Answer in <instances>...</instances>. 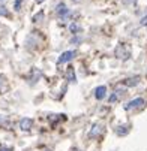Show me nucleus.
Segmentation results:
<instances>
[{
	"label": "nucleus",
	"instance_id": "1",
	"mask_svg": "<svg viewBox=\"0 0 147 151\" xmlns=\"http://www.w3.org/2000/svg\"><path fill=\"white\" fill-rule=\"evenodd\" d=\"M116 57L120 58V60H128L131 57V48L126 44H120L116 48Z\"/></svg>",
	"mask_w": 147,
	"mask_h": 151
},
{
	"label": "nucleus",
	"instance_id": "2",
	"mask_svg": "<svg viewBox=\"0 0 147 151\" xmlns=\"http://www.w3.org/2000/svg\"><path fill=\"white\" fill-rule=\"evenodd\" d=\"M146 106V100L143 97H137L134 100H131L128 105H125V109L126 111H135V109H143Z\"/></svg>",
	"mask_w": 147,
	"mask_h": 151
},
{
	"label": "nucleus",
	"instance_id": "3",
	"mask_svg": "<svg viewBox=\"0 0 147 151\" xmlns=\"http://www.w3.org/2000/svg\"><path fill=\"white\" fill-rule=\"evenodd\" d=\"M74 57H75V51H65V52H63V54L59 57V60H57V64L68 63V61H71Z\"/></svg>",
	"mask_w": 147,
	"mask_h": 151
},
{
	"label": "nucleus",
	"instance_id": "4",
	"mask_svg": "<svg viewBox=\"0 0 147 151\" xmlns=\"http://www.w3.org/2000/svg\"><path fill=\"white\" fill-rule=\"evenodd\" d=\"M56 12H57V15H59L62 19H65V18L69 15V9L66 8V5H65V3H59V5H57V8H56Z\"/></svg>",
	"mask_w": 147,
	"mask_h": 151
},
{
	"label": "nucleus",
	"instance_id": "5",
	"mask_svg": "<svg viewBox=\"0 0 147 151\" xmlns=\"http://www.w3.org/2000/svg\"><path fill=\"white\" fill-rule=\"evenodd\" d=\"M105 96H107V88H105L104 85H101V87H98V88L95 90V97H96L98 100H102Z\"/></svg>",
	"mask_w": 147,
	"mask_h": 151
},
{
	"label": "nucleus",
	"instance_id": "6",
	"mask_svg": "<svg viewBox=\"0 0 147 151\" xmlns=\"http://www.w3.org/2000/svg\"><path fill=\"white\" fill-rule=\"evenodd\" d=\"M32 126H33V121L30 118H23V120L20 121V127L23 129V130H29Z\"/></svg>",
	"mask_w": 147,
	"mask_h": 151
},
{
	"label": "nucleus",
	"instance_id": "7",
	"mask_svg": "<svg viewBox=\"0 0 147 151\" xmlns=\"http://www.w3.org/2000/svg\"><path fill=\"white\" fill-rule=\"evenodd\" d=\"M102 132H104L102 126H99V124H95V126H93V129H92V132H90V138L99 136V135H102Z\"/></svg>",
	"mask_w": 147,
	"mask_h": 151
},
{
	"label": "nucleus",
	"instance_id": "8",
	"mask_svg": "<svg viewBox=\"0 0 147 151\" xmlns=\"http://www.w3.org/2000/svg\"><path fill=\"white\" fill-rule=\"evenodd\" d=\"M140 82V76H134V78H128L125 81V85L126 87H135V85Z\"/></svg>",
	"mask_w": 147,
	"mask_h": 151
},
{
	"label": "nucleus",
	"instance_id": "9",
	"mask_svg": "<svg viewBox=\"0 0 147 151\" xmlns=\"http://www.w3.org/2000/svg\"><path fill=\"white\" fill-rule=\"evenodd\" d=\"M66 79L68 81H75V70L74 68H69L68 72H66Z\"/></svg>",
	"mask_w": 147,
	"mask_h": 151
},
{
	"label": "nucleus",
	"instance_id": "10",
	"mask_svg": "<svg viewBox=\"0 0 147 151\" xmlns=\"http://www.w3.org/2000/svg\"><path fill=\"white\" fill-rule=\"evenodd\" d=\"M0 15H2V17H9L11 14H9V11L6 9V6H0Z\"/></svg>",
	"mask_w": 147,
	"mask_h": 151
},
{
	"label": "nucleus",
	"instance_id": "11",
	"mask_svg": "<svg viewBox=\"0 0 147 151\" xmlns=\"http://www.w3.org/2000/svg\"><path fill=\"white\" fill-rule=\"evenodd\" d=\"M69 29H71V32H72V33H78V32H81V27H80L78 24H71V27H69Z\"/></svg>",
	"mask_w": 147,
	"mask_h": 151
},
{
	"label": "nucleus",
	"instance_id": "12",
	"mask_svg": "<svg viewBox=\"0 0 147 151\" xmlns=\"http://www.w3.org/2000/svg\"><path fill=\"white\" fill-rule=\"evenodd\" d=\"M21 2H23V0H15V2H14V9H15V11H20V9H21V8H20V6H21Z\"/></svg>",
	"mask_w": 147,
	"mask_h": 151
},
{
	"label": "nucleus",
	"instance_id": "13",
	"mask_svg": "<svg viewBox=\"0 0 147 151\" xmlns=\"http://www.w3.org/2000/svg\"><path fill=\"white\" fill-rule=\"evenodd\" d=\"M116 100H117V91H116V93H113V94L110 96V102H111V103H113V102H116Z\"/></svg>",
	"mask_w": 147,
	"mask_h": 151
},
{
	"label": "nucleus",
	"instance_id": "14",
	"mask_svg": "<svg viewBox=\"0 0 147 151\" xmlns=\"http://www.w3.org/2000/svg\"><path fill=\"white\" fill-rule=\"evenodd\" d=\"M140 24H141V26H147V15H144V17L141 18V21H140Z\"/></svg>",
	"mask_w": 147,
	"mask_h": 151
},
{
	"label": "nucleus",
	"instance_id": "15",
	"mask_svg": "<svg viewBox=\"0 0 147 151\" xmlns=\"http://www.w3.org/2000/svg\"><path fill=\"white\" fill-rule=\"evenodd\" d=\"M135 2H137V0H123V3H125V5H134Z\"/></svg>",
	"mask_w": 147,
	"mask_h": 151
},
{
	"label": "nucleus",
	"instance_id": "16",
	"mask_svg": "<svg viewBox=\"0 0 147 151\" xmlns=\"http://www.w3.org/2000/svg\"><path fill=\"white\" fill-rule=\"evenodd\" d=\"M42 17H44V14H42V12H39V15H35V17H33V21H39L38 18H42Z\"/></svg>",
	"mask_w": 147,
	"mask_h": 151
},
{
	"label": "nucleus",
	"instance_id": "17",
	"mask_svg": "<svg viewBox=\"0 0 147 151\" xmlns=\"http://www.w3.org/2000/svg\"><path fill=\"white\" fill-rule=\"evenodd\" d=\"M0 151H12V150H11V148H2Z\"/></svg>",
	"mask_w": 147,
	"mask_h": 151
},
{
	"label": "nucleus",
	"instance_id": "18",
	"mask_svg": "<svg viewBox=\"0 0 147 151\" xmlns=\"http://www.w3.org/2000/svg\"><path fill=\"white\" fill-rule=\"evenodd\" d=\"M42 2H45V0H36V3H42Z\"/></svg>",
	"mask_w": 147,
	"mask_h": 151
},
{
	"label": "nucleus",
	"instance_id": "19",
	"mask_svg": "<svg viewBox=\"0 0 147 151\" xmlns=\"http://www.w3.org/2000/svg\"><path fill=\"white\" fill-rule=\"evenodd\" d=\"M2 79H3V76H2V75H0V81H2Z\"/></svg>",
	"mask_w": 147,
	"mask_h": 151
},
{
	"label": "nucleus",
	"instance_id": "20",
	"mask_svg": "<svg viewBox=\"0 0 147 151\" xmlns=\"http://www.w3.org/2000/svg\"><path fill=\"white\" fill-rule=\"evenodd\" d=\"M72 2H80V0H72Z\"/></svg>",
	"mask_w": 147,
	"mask_h": 151
}]
</instances>
